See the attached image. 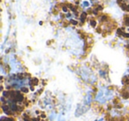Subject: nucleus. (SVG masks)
<instances>
[{
    "label": "nucleus",
    "instance_id": "obj_1",
    "mask_svg": "<svg viewBox=\"0 0 129 121\" xmlns=\"http://www.w3.org/2000/svg\"><path fill=\"white\" fill-rule=\"evenodd\" d=\"M112 98H113L112 91L109 90V89H106V88H103L99 91L97 96H95V101L99 102V103H105L106 101L112 99Z\"/></svg>",
    "mask_w": 129,
    "mask_h": 121
},
{
    "label": "nucleus",
    "instance_id": "obj_2",
    "mask_svg": "<svg viewBox=\"0 0 129 121\" xmlns=\"http://www.w3.org/2000/svg\"><path fill=\"white\" fill-rule=\"evenodd\" d=\"M89 109V106L87 104H78L77 105V109H76V111H75V117H80L81 116L83 113L87 111V110Z\"/></svg>",
    "mask_w": 129,
    "mask_h": 121
},
{
    "label": "nucleus",
    "instance_id": "obj_3",
    "mask_svg": "<svg viewBox=\"0 0 129 121\" xmlns=\"http://www.w3.org/2000/svg\"><path fill=\"white\" fill-rule=\"evenodd\" d=\"M92 102V96H91V93L88 92V94L86 95V96H85V104L88 105L89 106V104L91 103Z\"/></svg>",
    "mask_w": 129,
    "mask_h": 121
},
{
    "label": "nucleus",
    "instance_id": "obj_4",
    "mask_svg": "<svg viewBox=\"0 0 129 121\" xmlns=\"http://www.w3.org/2000/svg\"><path fill=\"white\" fill-rule=\"evenodd\" d=\"M38 83H39V80H38L37 78H33L29 80V85H30V87H34V86L38 85Z\"/></svg>",
    "mask_w": 129,
    "mask_h": 121
},
{
    "label": "nucleus",
    "instance_id": "obj_5",
    "mask_svg": "<svg viewBox=\"0 0 129 121\" xmlns=\"http://www.w3.org/2000/svg\"><path fill=\"white\" fill-rule=\"evenodd\" d=\"M121 96L124 99H128L129 98V92L127 91V89H123L121 91Z\"/></svg>",
    "mask_w": 129,
    "mask_h": 121
},
{
    "label": "nucleus",
    "instance_id": "obj_6",
    "mask_svg": "<svg viewBox=\"0 0 129 121\" xmlns=\"http://www.w3.org/2000/svg\"><path fill=\"white\" fill-rule=\"evenodd\" d=\"M86 18H87V13H85V12H83L82 13H81V23H83V22L86 20Z\"/></svg>",
    "mask_w": 129,
    "mask_h": 121
},
{
    "label": "nucleus",
    "instance_id": "obj_7",
    "mask_svg": "<svg viewBox=\"0 0 129 121\" xmlns=\"http://www.w3.org/2000/svg\"><path fill=\"white\" fill-rule=\"evenodd\" d=\"M81 6L83 8H88L89 6V2L88 1H84V2L81 3Z\"/></svg>",
    "mask_w": 129,
    "mask_h": 121
},
{
    "label": "nucleus",
    "instance_id": "obj_8",
    "mask_svg": "<svg viewBox=\"0 0 129 121\" xmlns=\"http://www.w3.org/2000/svg\"><path fill=\"white\" fill-rule=\"evenodd\" d=\"M1 121H14L13 117H2Z\"/></svg>",
    "mask_w": 129,
    "mask_h": 121
},
{
    "label": "nucleus",
    "instance_id": "obj_9",
    "mask_svg": "<svg viewBox=\"0 0 129 121\" xmlns=\"http://www.w3.org/2000/svg\"><path fill=\"white\" fill-rule=\"evenodd\" d=\"M90 25H91L93 27H96V21H95V20H90Z\"/></svg>",
    "mask_w": 129,
    "mask_h": 121
},
{
    "label": "nucleus",
    "instance_id": "obj_10",
    "mask_svg": "<svg viewBox=\"0 0 129 121\" xmlns=\"http://www.w3.org/2000/svg\"><path fill=\"white\" fill-rule=\"evenodd\" d=\"M120 6H121V8L123 10H125V11H127V7H128V6L125 4H121L120 5Z\"/></svg>",
    "mask_w": 129,
    "mask_h": 121
},
{
    "label": "nucleus",
    "instance_id": "obj_11",
    "mask_svg": "<svg viewBox=\"0 0 129 121\" xmlns=\"http://www.w3.org/2000/svg\"><path fill=\"white\" fill-rule=\"evenodd\" d=\"M20 90H21V92H23V93H28V88H27V87H22L21 88H20Z\"/></svg>",
    "mask_w": 129,
    "mask_h": 121
},
{
    "label": "nucleus",
    "instance_id": "obj_12",
    "mask_svg": "<svg viewBox=\"0 0 129 121\" xmlns=\"http://www.w3.org/2000/svg\"><path fill=\"white\" fill-rule=\"evenodd\" d=\"M125 24L129 27V17H125Z\"/></svg>",
    "mask_w": 129,
    "mask_h": 121
},
{
    "label": "nucleus",
    "instance_id": "obj_13",
    "mask_svg": "<svg viewBox=\"0 0 129 121\" xmlns=\"http://www.w3.org/2000/svg\"><path fill=\"white\" fill-rule=\"evenodd\" d=\"M62 10H63V12H64V13H67V11H68V9H67V6H63Z\"/></svg>",
    "mask_w": 129,
    "mask_h": 121
},
{
    "label": "nucleus",
    "instance_id": "obj_14",
    "mask_svg": "<svg viewBox=\"0 0 129 121\" xmlns=\"http://www.w3.org/2000/svg\"><path fill=\"white\" fill-rule=\"evenodd\" d=\"M101 20H102L103 21H105V20H107V16H106V15H104V16H102Z\"/></svg>",
    "mask_w": 129,
    "mask_h": 121
},
{
    "label": "nucleus",
    "instance_id": "obj_15",
    "mask_svg": "<svg viewBox=\"0 0 129 121\" xmlns=\"http://www.w3.org/2000/svg\"><path fill=\"white\" fill-rule=\"evenodd\" d=\"M71 24H73V25H77L78 24V22L76 21V20H71Z\"/></svg>",
    "mask_w": 129,
    "mask_h": 121
},
{
    "label": "nucleus",
    "instance_id": "obj_16",
    "mask_svg": "<svg viewBox=\"0 0 129 121\" xmlns=\"http://www.w3.org/2000/svg\"><path fill=\"white\" fill-rule=\"evenodd\" d=\"M41 117H42V118H45V117H46L45 113H43V112H42V113H41Z\"/></svg>",
    "mask_w": 129,
    "mask_h": 121
},
{
    "label": "nucleus",
    "instance_id": "obj_17",
    "mask_svg": "<svg viewBox=\"0 0 129 121\" xmlns=\"http://www.w3.org/2000/svg\"><path fill=\"white\" fill-rule=\"evenodd\" d=\"M123 36H124V37H125V38H128V37H129V34H126V33H124V34H123Z\"/></svg>",
    "mask_w": 129,
    "mask_h": 121
},
{
    "label": "nucleus",
    "instance_id": "obj_18",
    "mask_svg": "<svg viewBox=\"0 0 129 121\" xmlns=\"http://www.w3.org/2000/svg\"><path fill=\"white\" fill-rule=\"evenodd\" d=\"M32 121H41V120H40L39 117H36V118H33Z\"/></svg>",
    "mask_w": 129,
    "mask_h": 121
},
{
    "label": "nucleus",
    "instance_id": "obj_19",
    "mask_svg": "<svg viewBox=\"0 0 129 121\" xmlns=\"http://www.w3.org/2000/svg\"><path fill=\"white\" fill-rule=\"evenodd\" d=\"M57 121H64V119L63 118V117H61V116H60V117H58V120H57Z\"/></svg>",
    "mask_w": 129,
    "mask_h": 121
},
{
    "label": "nucleus",
    "instance_id": "obj_20",
    "mask_svg": "<svg viewBox=\"0 0 129 121\" xmlns=\"http://www.w3.org/2000/svg\"><path fill=\"white\" fill-rule=\"evenodd\" d=\"M118 103V99H115L114 101H113V103H114V104H117Z\"/></svg>",
    "mask_w": 129,
    "mask_h": 121
},
{
    "label": "nucleus",
    "instance_id": "obj_21",
    "mask_svg": "<svg viewBox=\"0 0 129 121\" xmlns=\"http://www.w3.org/2000/svg\"><path fill=\"white\" fill-rule=\"evenodd\" d=\"M96 32L97 33H101V32H102V30H101V28H97L96 29Z\"/></svg>",
    "mask_w": 129,
    "mask_h": 121
},
{
    "label": "nucleus",
    "instance_id": "obj_22",
    "mask_svg": "<svg viewBox=\"0 0 129 121\" xmlns=\"http://www.w3.org/2000/svg\"><path fill=\"white\" fill-rule=\"evenodd\" d=\"M95 121H103V118H100V119H98V120H95Z\"/></svg>",
    "mask_w": 129,
    "mask_h": 121
},
{
    "label": "nucleus",
    "instance_id": "obj_23",
    "mask_svg": "<svg viewBox=\"0 0 129 121\" xmlns=\"http://www.w3.org/2000/svg\"><path fill=\"white\" fill-rule=\"evenodd\" d=\"M127 11H129V6H128V7H127Z\"/></svg>",
    "mask_w": 129,
    "mask_h": 121
},
{
    "label": "nucleus",
    "instance_id": "obj_24",
    "mask_svg": "<svg viewBox=\"0 0 129 121\" xmlns=\"http://www.w3.org/2000/svg\"><path fill=\"white\" fill-rule=\"evenodd\" d=\"M42 121H45V120H42Z\"/></svg>",
    "mask_w": 129,
    "mask_h": 121
},
{
    "label": "nucleus",
    "instance_id": "obj_25",
    "mask_svg": "<svg viewBox=\"0 0 129 121\" xmlns=\"http://www.w3.org/2000/svg\"><path fill=\"white\" fill-rule=\"evenodd\" d=\"M128 78H129V77H128Z\"/></svg>",
    "mask_w": 129,
    "mask_h": 121
}]
</instances>
